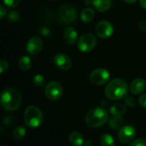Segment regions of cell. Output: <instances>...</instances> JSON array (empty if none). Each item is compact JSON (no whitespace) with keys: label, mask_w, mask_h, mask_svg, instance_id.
I'll use <instances>...</instances> for the list:
<instances>
[{"label":"cell","mask_w":146,"mask_h":146,"mask_svg":"<svg viewBox=\"0 0 146 146\" xmlns=\"http://www.w3.org/2000/svg\"><path fill=\"white\" fill-rule=\"evenodd\" d=\"M129 92L127 83L121 78H116L110 80L105 88V96L113 101L125 98Z\"/></svg>","instance_id":"obj_1"},{"label":"cell","mask_w":146,"mask_h":146,"mask_svg":"<svg viewBox=\"0 0 146 146\" xmlns=\"http://www.w3.org/2000/svg\"><path fill=\"white\" fill-rule=\"evenodd\" d=\"M1 105L7 111H15L21 104V94L16 88L9 87L4 89L1 93Z\"/></svg>","instance_id":"obj_2"},{"label":"cell","mask_w":146,"mask_h":146,"mask_svg":"<svg viewBox=\"0 0 146 146\" xmlns=\"http://www.w3.org/2000/svg\"><path fill=\"white\" fill-rule=\"evenodd\" d=\"M109 121V113L101 107L89 110L86 115V123L92 128H98L105 125Z\"/></svg>","instance_id":"obj_3"},{"label":"cell","mask_w":146,"mask_h":146,"mask_svg":"<svg viewBox=\"0 0 146 146\" xmlns=\"http://www.w3.org/2000/svg\"><path fill=\"white\" fill-rule=\"evenodd\" d=\"M44 116L42 111L35 105H29L24 112L25 125L30 128H37L43 123Z\"/></svg>","instance_id":"obj_4"},{"label":"cell","mask_w":146,"mask_h":146,"mask_svg":"<svg viewBox=\"0 0 146 146\" xmlns=\"http://www.w3.org/2000/svg\"><path fill=\"white\" fill-rule=\"evenodd\" d=\"M77 19V10L74 5L64 3L61 5L57 10V20L63 25L74 23Z\"/></svg>","instance_id":"obj_5"},{"label":"cell","mask_w":146,"mask_h":146,"mask_svg":"<svg viewBox=\"0 0 146 146\" xmlns=\"http://www.w3.org/2000/svg\"><path fill=\"white\" fill-rule=\"evenodd\" d=\"M97 44V38L94 34L91 33H84L79 38L77 42L78 48L82 52H89L92 51Z\"/></svg>","instance_id":"obj_6"},{"label":"cell","mask_w":146,"mask_h":146,"mask_svg":"<svg viewBox=\"0 0 146 146\" xmlns=\"http://www.w3.org/2000/svg\"><path fill=\"white\" fill-rule=\"evenodd\" d=\"M62 86L57 81L49 82L44 88V93L48 99L51 101H56L60 99L62 96Z\"/></svg>","instance_id":"obj_7"},{"label":"cell","mask_w":146,"mask_h":146,"mask_svg":"<svg viewBox=\"0 0 146 146\" xmlns=\"http://www.w3.org/2000/svg\"><path fill=\"white\" fill-rule=\"evenodd\" d=\"M110 78V72L103 68H97L93 70L90 75V80L92 84L96 86H103L106 84Z\"/></svg>","instance_id":"obj_8"},{"label":"cell","mask_w":146,"mask_h":146,"mask_svg":"<svg viewBox=\"0 0 146 146\" xmlns=\"http://www.w3.org/2000/svg\"><path fill=\"white\" fill-rule=\"evenodd\" d=\"M96 34L101 38H108L114 33L113 25L107 21H99L95 27Z\"/></svg>","instance_id":"obj_9"},{"label":"cell","mask_w":146,"mask_h":146,"mask_svg":"<svg viewBox=\"0 0 146 146\" xmlns=\"http://www.w3.org/2000/svg\"><path fill=\"white\" fill-rule=\"evenodd\" d=\"M136 137V130L132 126H123L118 132L117 138L121 143L127 144L132 142Z\"/></svg>","instance_id":"obj_10"},{"label":"cell","mask_w":146,"mask_h":146,"mask_svg":"<svg viewBox=\"0 0 146 146\" xmlns=\"http://www.w3.org/2000/svg\"><path fill=\"white\" fill-rule=\"evenodd\" d=\"M43 40L41 38L34 36L29 38L26 44V50L29 55L32 56H36L38 55L43 49Z\"/></svg>","instance_id":"obj_11"},{"label":"cell","mask_w":146,"mask_h":146,"mask_svg":"<svg viewBox=\"0 0 146 146\" xmlns=\"http://www.w3.org/2000/svg\"><path fill=\"white\" fill-rule=\"evenodd\" d=\"M53 62L56 68L63 71L69 70L72 67V62L70 57L64 53L56 54L53 58Z\"/></svg>","instance_id":"obj_12"},{"label":"cell","mask_w":146,"mask_h":146,"mask_svg":"<svg viewBox=\"0 0 146 146\" xmlns=\"http://www.w3.org/2000/svg\"><path fill=\"white\" fill-rule=\"evenodd\" d=\"M146 89L145 80L142 78H137L133 80L130 86V91L134 95H139L143 93Z\"/></svg>","instance_id":"obj_13"},{"label":"cell","mask_w":146,"mask_h":146,"mask_svg":"<svg viewBox=\"0 0 146 146\" xmlns=\"http://www.w3.org/2000/svg\"><path fill=\"white\" fill-rule=\"evenodd\" d=\"M78 33L77 31L72 27H67L63 32V40L68 44H74L76 42H78Z\"/></svg>","instance_id":"obj_14"},{"label":"cell","mask_w":146,"mask_h":146,"mask_svg":"<svg viewBox=\"0 0 146 146\" xmlns=\"http://www.w3.org/2000/svg\"><path fill=\"white\" fill-rule=\"evenodd\" d=\"M92 5L98 12H105L111 7V0H92Z\"/></svg>","instance_id":"obj_15"},{"label":"cell","mask_w":146,"mask_h":146,"mask_svg":"<svg viewBox=\"0 0 146 146\" xmlns=\"http://www.w3.org/2000/svg\"><path fill=\"white\" fill-rule=\"evenodd\" d=\"M68 140L73 146H83L85 145L84 137L79 132H72L68 136Z\"/></svg>","instance_id":"obj_16"},{"label":"cell","mask_w":146,"mask_h":146,"mask_svg":"<svg viewBox=\"0 0 146 146\" xmlns=\"http://www.w3.org/2000/svg\"><path fill=\"white\" fill-rule=\"evenodd\" d=\"M127 112V107L121 103L113 104L110 109V113L115 116H121Z\"/></svg>","instance_id":"obj_17"},{"label":"cell","mask_w":146,"mask_h":146,"mask_svg":"<svg viewBox=\"0 0 146 146\" xmlns=\"http://www.w3.org/2000/svg\"><path fill=\"white\" fill-rule=\"evenodd\" d=\"M124 125V120L121 116H115L109 120V127L112 130L121 129Z\"/></svg>","instance_id":"obj_18"},{"label":"cell","mask_w":146,"mask_h":146,"mask_svg":"<svg viewBox=\"0 0 146 146\" xmlns=\"http://www.w3.org/2000/svg\"><path fill=\"white\" fill-rule=\"evenodd\" d=\"M94 15H95V13H94L93 9H92L90 7H87V8L84 9L81 11V13H80V19H81V21L83 22L88 23V22H91L93 20Z\"/></svg>","instance_id":"obj_19"},{"label":"cell","mask_w":146,"mask_h":146,"mask_svg":"<svg viewBox=\"0 0 146 146\" xmlns=\"http://www.w3.org/2000/svg\"><path fill=\"white\" fill-rule=\"evenodd\" d=\"M32 67V60L27 56H22L19 58L18 61V68L21 71H27Z\"/></svg>","instance_id":"obj_20"},{"label":"cell","mask_w":146,"mask_h":146,"mask_svg":"<svg viewBox=\"0 0 146 146\" xmlns=\"http://www.w3.org/2000/svg\"><path fill=\"white\" fill-rule=\"evenodd\" d=\"M26 133H27L26 127H22V126H18V127H16L14 129L12 136H13V138H14L15 140L19 141V140H21V139L25 137Z\"/></svg>","instance_id":"obj_21"},{"label":"cell","mask_w":146,"mask_h":146,"mask_svg":"<svg viewBox=\"0 0 146 146\" xmlns=\"http://www.w3.org/2000/svg\"><path fill=\"white\" fill-rule=\"evenodd\" d=\"M100 145L101 146H115V142L114 138L108 133H105L100 138Z\"/></svg>","instance_id":"obj_22"},{"label":"cell","mask_w":146,"mask_h":146,"mask_svg":"<svg viewBox=\"0 0 146 146\" xmlns=\"http://www.w3.org/2000/svg\"><path fill=\"white\" fill-rule=\"evenodd\" d=\"M33 83L34 86H38V87H41L43 86H44L45 84V80H44V77L42 75V74H36L33 76Z\"/></svg>","instance_id":"obj_23"},{"label":"cell","mask_w":146,"mask_h":146,"mask_svg":"<svg viewBox=\"0 0 146 146\" xmlns=\"http://www.w3.org/2000/svg\"><path fill=\"white\" fill-rule=\"evenodd\" d=\"M20 17H21V15L17 10H11L7 15V18H8L9 21L12 22V23L17 22L20 20Z\"/></svg>","instance_id":"obj_24"},{"label":"cell","mask_w":146,"mask_h":146,"mask_svg":"<svg viewBox=\"0 0 146 146\" xmlns=\"http://www.w3.org/2000/svg\"><path fill=\"white\" fill-rule=\"evenodd\" d=\"M3 1L5 6L11 8V9L17 7L21 3V0H3Z\"/></svg>","instance_id":"obj_25"},{"label":"cell","mask_w":146,"mask_h":146,"mask_svg":"<svg viewBox=\"0 0 146 146\" xmlns=\"http://www.w3.org/2000/svg\"><path fill=\"white\" fill-rule=\"evenodd\" d=\"M125 103L128 106V107H131V108H133L135 105H136V101L135 99L133 98V97H130V96H127L125 98Z\"/></svg>","instance_id":"obj_26"},{"label":"cell","mask_w":146,"mask_h":146,"mask_svg":"<svg viewBox=\"0 0 146 146\" xmlns=\"http://www.w3.org/2000/svg\"><path fill=\"white\" fill-rule=\"evenodd\" d=\"M9 68V63L6 60L4 59H2L0 61V73L1 74H3L5 71H7Z\"/></svg>","instance_id":"obj_27"},{"label":"cell","mask_w":146,"mask_h":146,"mask_svg":"<svg viewBox=\"0 0 146 146\" xmlns=\"http://www.w3.org/2000/svg\"><path fill=\"white\" fill-rule=\"evenodd\" d=\"M130 146H146V142L142 139H139L137 140H134Z\"/></svg>","instance_id":"obj_28"},{"label":"cell","mask_w":146,"mask_h":146,"mask_svg":"<svg viewBox=\"0 0 146 146\" xmlns=\"http://www.w3.org/2000/svg\"><path fill=\"white\" fill-rule=\"evenodd\" d=\"M139 104L142 108L146 109V94H143L139 98Z\"/></svg>","instance_id":"obj_29"},{"label":"cell","mask_w":146,"mask_h":146,"mask_svg":"<svg viewBox=\"0 0 146 146\" xmlns=\"http://www.w3.org/2000/svg\"><path fill=\"white\" fill-rule=\"evenodd\" d=\"M7 15V11H6V9L3 5H1L0 6V19L1 20H3V18Z\"/></svg>","instance_id":"obj_30"},{"label":"cell","mask_w":146,"mask_h":146,"mask_svg":"<svg viewBox=\"0 0 146 146\" xmlns=\"http://www.w3.org/2000/svg\"><path fill=\"white\" fill-rule=\"evenodd\" d=\"M40 33H41L43 36L47 37V36L50 35V29L47 28L46 27H42V28L40 29Z\"/></svg>","instance_id":"obj_31"},{"label":"cell","mask_w":146,"mask_h":146,"mask_svg":"<svg viewBox=\"0 0 146 146\" xmlns=\"http://www.w3.org/2000/svg\"><path fill=\"white\" fill-rule=\"evenodd\" d=\"M140 30L142 31H146V21H141L139 25Z\"/></svg>","instance_id":"obj_32"},{"label":"cell","mask_w":146,"mask_h":146,"mask_svg":"<svg viewBox=\"0 0 146 146\" xmlns=\"http://www.w3.org/2000/svg\"><path fill=\"white\" fill-rule=\"evenodd\" d=\"M139 3H140L141 7L146 9V0H139Z\"/></svg>","instance_id":"obj_33"},{"label":"cell","mask_w":146,"mask_h":146,"mask_svg":"<svg viewBox=\"0 0 146 146\" xmlns=\"http://www.w3.org/2000/svg\"><path fill=\"white\" fill-rule=\"evenodd\" d=\"M126 3H135V2H137L138 0H124Z\"/></svg>","instance_id":"obj_34"},{"label":"cell","mask_w":146,"mask_h":146,"mask_svg":"<svg viewBox=\"0 0 146 146\" xmlns=\"http://www.w3.org/2000/svg\"><path fill=\"white\" fill-rule=\"evenodd\" d=\"M50 1H57V0H50Z\"/></svg>","instance_id":"obj_35"},{"label":"cell","mask_w":146,"mask_h":146,"mask_svg":"<svg viewBox=\"0 0 146 146\" xmlns=\"http://www.w3.org/2000/svg\"><path fill=\"white\" fill-rule=\"evenodd\" d=\"M145 139H146V138H145Z\"/></svg>","instance_id":"obj_36"}]
</instances>
